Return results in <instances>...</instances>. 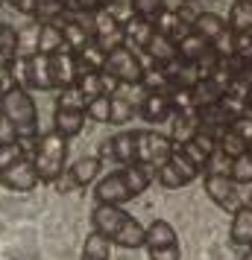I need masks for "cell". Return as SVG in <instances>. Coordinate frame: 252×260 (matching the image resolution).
I'll return each instance as SVG.
<instances>
[{
  "mask_svg": "<svg viewBox=\"0 0 252 260\" xmlns=\"http://www.w3.org/2000/svg\"><path fill=\"white\" fill-rule=\"evenodd\" d=\"M205 184V193H208V199L214 202L217 208H223V211H238L243 199L238 196V184L232 181L229 176H205L203 178Z\"/></svg>",
  "mask_w": 252,
  "mask_h": 260,
  "instance_id": "obj_12",
  "label": "cell"
},
{
  "mask_svg": "<svg viewBox=\"0 0 252 260\" xmlns=\"http://www.w3.org/2000/svg\"><path fill=\"white\" fill-rule=\"evenodd\" d=\"M15 79L21 88L33 91H53V76H50V56L44 53H26L12 61Z\"/></svg>",
  "mask_w": 252,
  "mask_h": 260,
  "instance_id": "obj_5",
  "label": "cell"
},
{
  "mask_svg": "<svg viewBox=\"0 0 252 260\" xmlns=\"http://www.w3.org/2000/svg\"><path fill=\"white\" fill-rule=\"evenodd\" d=\"M3 3H6V0H0V6H3Z\"/></svg>",
  "mask_w": 252,
  "mask_h": 260,
  "instance_id": "obj_44",
  "label": "cell"
},
{
  "mask_svg": "<svg viewBox=\"0 0 252 260\" xmlns=\"http://www.w3.org/2000/svg\"><path fill=\"white\" fill-rule=\"evenodd\" d=\"M12 9H18L21 15H30L33 21H56L68 12L65 9V0H6Z\"/></svg>",
  "mask_w": 252,
  "mask_h": 260,
  "instance_id": "obj_15",
  "label": "cell"
},
{
  "mask_svg": "<svg viewBox=\"0 0 252 260\" xmlns=\"http://www.w3.org/2000/svg\"><path fill=\"white\" fill-rule=\"evenodd\" d=\"M132 9L144 21H156V15L164 9V0H132Z\"/></svg>",
  "mask_w": 252,
  "mask_h": 260,
  "instance_id": "obj_37",
  "label": "cell"
},
{
  "mask_svg": "<svg viewBox=\"0 0 252 260\" xmlns=\"http://www.w3.org/2000/svg\"><path fill=\"white\" fill-rule=\"evenodd\" d=\"M223 29H226V21H223L217 12H197V18H193V24H191V32L203 36L208 44H211Z\"/></svg>",
  "mask_w": 252,
  "mask_h": 260,
  "instance_id": "obj_25",
  "label": "cell"
},
{
  "mask_svg": "<svg viewBox=\"0 0 252 260\" xmlns=\"http://www.w3.org/2000/svg\"><path fill=\"white\" fill-rule=\"evenodd\" d=\"M85 117L94 120V123H108V94L97 96L85 106Z\"/></svg>",
  "mask_w": 252,
  "mask_h": 260,
  "instance_id": "obj_36",
  "label": "cell"
},
{
  "mask_svg": "<svg viewBox=\"0 0 252 260\" xmlns=\"http://www.w3.org/2000/svg\"><path fill=\"white\" fill-rule=\"evenodd\" d=\"M91 36H94L97 47L103 53H111L118 50L120 44H126V36H123V26L106 12V9H97L91 12Z\"/></svg>",
  "mask_w": 252,
  "mask_h": 260,
  "instance_id": "obj_10",
  "label": "cell"
},
{
  "mask_svg": "<svg viewBox=\"0 0 252 260\" xmlns=\"http://www.w3.org/2000/svg\"><path fill=\"white\" fill-rule=\"evenodd\" d=\"M243 205H249V208H252V196H249V199H246V202H243Z\"/></svg>",
  "mask_w": 252,
  "mask_h": 260,
  "instance_id": "obj_43",
  "label": "cell"
},
{
  "mask_svg": "<svg viewBox=\"0 0 252 260\" xmlns=\"http://www.w3.org/2000/svg\"><path fill=\"white\" fill-rule=\"evenodd\" d=\"M232 181L235 184H252V155L243 152L232 161Z\"/></svg>",
  "mask_w": 252,
  "mask_h": 260,
  "instance_id": "obj_35",
  "label": "cell"
},
{
  "mask_svg": "<svg viewBox=\"0 0 252 260\" xmlns=\"http://www.w3.org/2000/svg\"><path fill=\"white\" fill-rule=\"evenodd\" d=\"M85 126V111L82 108H68V106H56L53 111V129L59 132L62 138H76Z\"/></svg>",
  "mask_w": 252,
  "mask_h": 260,
  "instance_id": "obj_18",
  "label": "cell"
},
{
  "mask_svg": "<svg viewBox=\"0 0 252 260\" xmlns=\"http://www.w3.org/2000/svg\"><path fill=\"white\" fill-rule=\"evenodd\" d=\"M188 161H191L200 173H203V167H205V161H208V155L217 149V132L214 129H208V126H203V129L193 135L191 141H185V143H179L176 146Z\"/></svg>",
  "mask_w": 252,
  "mask_h": 260,
  "instance_id": "obj_13",
  "label": "cell"
},
{
  "mask_svg": "<svg viewBox=\"0 0 252 260\" xmlns=\"http://www.w3.org/2000/svg\"><path fill=\"white\" fill-rule=\"evenodd\" d=\"M232 161H235V158H229V155H223L220 149H214V152L208 155L203 173L205 176H229L232 178Z\"/></svg>",
  "mask_w": 252,
  "mask_h": 260,
  "instance_id": "obj_34",
  "label": "cell"
},
{
  "mask_svg": "<svg viewBox=\"0 0 252 260\" xmlns=\"http://www.w3.org/2000/svg\"><path fill=\"white\" fill-rule=\"evenodd\" d=\"M33 164H36L38 181L56 184L62 173L68 170V138H62L56 129L38 135L36 149H33Z\"/></svg>",
  "mask_w": 252,
  "mask_h": 260,
  "instance_id": "obj_3",
  "label": "cell"
},
{
  "mask_svg": "<svg viewBox=\"0 0 252 260\" xmlns=\"http://www.w3.org/2000/svg\"><path fill=\"white\" fill-rule=\"evenodd\" d=\"M123 173H126V184L132 190V199L135 196H141L150 184H153V178H156V170L147 164H132V167H123Z\"/></svg>",
  "mask_w": 252,
  "mask_h": 260,
  "instance_id": "obj_28",
  "label": "cell"
},
{
  "mask_svg": "<svg viewBox=\"0 0 252 260\" xmlns=\"http://www.w3.org/2000/svg\"><path fill=\"white\" fill-rule=\"evenodd\" d=\"M36 141H3L0 143V184L15 193H30L38 187V173L33 164Z\"/></svg>",
  "mask_w": 252,
  "mask_h": 260,
  "instance_id": "obj_1",
  "label": "cell"
},
{
  "mask_svg": "<svg viewBox=\"0 0 252 260\" xmlns=\"http://www.w3.org/2000/svg\"><path fill=\"white\" fill-rule=\"evenodd\" d=\"M200 129H203V123H200V114L197 111H173V135H170L173 146L191 141Z\"/></svg>",
  "mask_w": 252,
  "mask_h": 260,
  "instance_id": "obj_22",
  "label": "cell"
},
{
  "mask_svg": "<svg viewBox=\"0 0 252 260\" xmlns=\"http://www.w3.org/2000/svg\"><path fill=\"white\" fill-rule=\"evenodd\" d=\"M144 53L150 56V61H153V64H167V61L176 59V41L164 38L161 32H153V36H150V41L144 44Z\"/></svg>",
  "mask_w": 252,
  "mask_h": 260,
  "instance_id": "obj_24",
  "label": "cell"
},
{
  "mask_svg": "<svg viewBox=\"0 0 252 260\" xmlns=\"http://www.w3.org/2000/svg\"><path fill=\"white\" fill-rule=\"evenodd\" d=\"M103 71L108 76H115L120 85H141V76H144V61L135 53L129 44H120L118 50L106 53V64Z\"/></svg>",
  "mask_w": 252,
  "mask_h": 260,
  "instance_id": "obj_6",
  "label": "cell"
},
{
  "mask_svg": "<svg viewBox=\"0 0 252 260\" xmlns=\"http://www.w3.org/2000/svg\"><path fill=\"white\" fill-rule=\"evenodd\" d=\"M226 26L238 36V32H252V0H235L232 12H229Z\"/></svg>",
  "mask_w": 252,
  "mask_h": 260,
  "instance_id": "obj_27",
  "label": "cell"
},
{
  "mask_svg": "<svg viewBox=\"0 0 252 260\" xmlns=\"http://www.w3.org/2000/svg\"><path fill=\"white\" fill-rule=\"evenodd\" d=\"M76 64H79V76H82V73H91V71H103L106 53L97 47V41H91L82 53H76Z\"/></svg>",
  "mask_w": 252,
  "mask_h": 260,
  "instance_id": "obj_33",
  "label": "cell"
},
{
  "mask_svg": "<svg viewBox=\"0 0 252 260\" xmlns=\"http://www.w3.org/2000/svg\"><path fill=\"white\" fill-rule=\"evenodd\" d=\"M0 120H3V96H0Z\"/></svg>",
  "mask_w": 252,
  "mask_h": 260,
  "instance_id": "obj_42",
  "label": "cell"
},
{
  "mask_svg": "<svg viewBox=\"0 0 252 260\" xmlns=\"http://www.w3.org/2000/svg\"><path fill=\"white\" fill-rule=\"evenodd\" d=\"M223 94H226V85L220 82V79H214V76H208V79H200V82L191 88V103H193V108L200 111V108H205V106H214Z\"/></svg>",
  "mask_w": 252,
  "mask_h": 260,
  "instance_id": "obj_20",
  "label": "cell"
},
{
  "mask_svg": "<svg viewBox=\"0 0 252 260\" xmlns=\"http://www.w3.org/2000/svg\"><path fill=\"white\" fill-rule=\"evenodd\" d=\"M100 167H103V158L85 155V158H79L73 167H68V170L62 173V178L56 181V190H59V193H71V190L88 187V184L100 176Z\"/></svg>",
  "mask_w": 252,
  "mask_h": 260,
  "instance_id": "obj_9",
  "label": "cell"
},
{
  "mask_svg": "<svg viewBox=\"0 0 252 260\" xmlns=\"http://www.w3.org/2000/svg\"><path fill=\"white\" fill-rule=\"evenodd\" d=\"M161 246H179V234L167 219H156L144 228V248H161Z\"/></svg>",
  "mask_w": 252,
  "mask_h": 260,
  "instance_id": "obj_21",
  "label": "cell"
},
{
  "mask_svg": "<svg viewBox=\"0 0 252 260\" xmlns=\"http://www.w3.org/2000/svg\"><path fill=\"white\" fill-rule=\"evenodd\" d=\"M15 85H18V79H15V71H12V61H0V96L9 94Z\"/></svg>",
  "mask_w": 252,
  "mask_h": 260,
  "instance_id": "obj_38",
  "label": "cell"
},
{
  "mask_svg": "<svg viewBox=\"0 0 252 260\" xmlns=\"http://www.w3.org/2000/svg\"><path fill=\"white\" fill-rule=\"evenodd\" d=\"M103 155H111L118 164L123 167H132L138 164V158H135V132H118L111 141L103 143Z\"/></svg>",
  "mask_w": 252,
  "mask_h": 260,
  "instance_id": "obj_17",
  "label": "cell"
},
{
  "mask_svg": "<svg viewBox=\"0 0 252 260\" xmlns=\"http://www.w3.org/2000/svg\"><path fill=\"white\" fill-rule=\"evenodd\" d=\"M3 120L18 141H38V111L26 88L15 85L9 94H3Z\"/></svg>",
  "mask_w": 252,
  "mask_h": 260,
  "instance_id": "obj_4",
  "label": "cell"
},
{
  "mask_svg": "<svg viewBox=\"0 0 252 260\" xmlns=\"http://www.w3.org/2000/svg\"><path fill=\"white\" fill-rule=\"evenodd\" d=\"M229 240H232V246H240V248H246L252 243V208L249 205H240L238 211L232 213Z\"/></svg>",
  "mask_w": 252,
  "mask_h": 260,
  "instance_id": "obj_19",
  "label": "cell"
},
{
  "mask_svg": "<svg viewBox=\"0 0 252 260\" xmlns=\"http://www.w3.org/2000/svg\"><path fill=\"white\" fill-rule=\"evenodd\" d=\"M193 178H200V170L185 158V155L173 146V152H170V158L164 161V164L156 170V181L161 184V187L167 190H179V187H188Z\"/></svg>",
  "mask_w": 252,
  "mask_h": 260,
  "instance_id": "obj_8",
  "label": "cell"
},
{
  "mask_svg": "<svg viewBox=\"0 0 252 260\" xmlns=\"http://www.w3.org/2000/svg\"><path fill=\"white\" fill-rule=\"evenodd\" d=\"M156 32V26H153V21H144V18H138L135 15L129 24L123 26V36H126V41H132V50H144V44L150 41V36Z\"/></svg>",
  "mask_w": 252,
  "mask_h": 260,
  "instance_id": "obj_29",
  "label": "cell"
},
{
  "mask_svg": "<svg viewBox=\"0 0 252 260\" xmlns=\"http://www.w3.org/2000/svg\"><path fill=\"white\" fill-rule=\"evenodd\" d=\"M141 117L147 123H164L167 117H173V103H170V91H147L144 100L138 103Z\"/></svg>",
  "mask_w": 252,
  "mask_h": 260,
  "instance_id": "obj_16",
  "label": "cell"
},
{
  "mask_svg": "<svg viewBox=\"0 0 252 260\" xmlns=\"http://www.w3.org/2000/svg\"><path fill=\"white\" fill-rule=\"evenodd\" d=\"M208 50H211V44H208L203 36H197V32H188L185 38H179V41H176V56H179L182 61L203 59Z\"/></svg>",
  "mask_w": 252,
  "mask_h": 260,
  "instance_id": "obj_26",
  "label": "cell"
},
{
  "mask_svg": "<svg viewBox=\"0 0 252 260\" xmlns=\"http://www.w3.org/2000/svg\"><path fill=\"white\" fill-rule=\"evenodd\" d=\"M246 146H249V143L243 141L238 132H232L229 126L217 132V149H220L223 155H229V158H238V155H243V152H246Z\"/></svg>",
  "mask_w": 252,
  "mask_h": 260,
  "instance_id": "obj_32",
  "label": "cell"
},
{
  "mask_svg": "<svg viewBox=\"0 0 252 260\" xmlns=\"http://www.w3.org/2000/svg\"><path fill=\"white\" fill-rule=\"evenodd\" d=\"M94 199L97 205H126V202L132 199V190L126 184V173L123 170H115V173H108L97 181L94 187Z\"/></svg>",
  "mask_w": 252,
  "mask_h": 260,
  "instance_id": "obj_11",
  "label": "cell"
},
{
  "mask_svg": "<svg viewBox=\"0 0 252 260\" xmlns=\"http://www.w3.org/2000/svg\"><path fill=\"white\" fill-rule=\"evenodd\" d=\"M111 257V243L108 237H103L100 231H91L85 237V246H82V257L79 260H108Z\"/></svg>",
  "mask_w": 252,
  "mask_h": 260,
  "instance_id": "obj_30",
  "label": "cell"
},
{
  "mask_svg": "<svg viewBox=\"0 0 252 260\" xmlns=\"http://www.w3.org/2000/svg\"><path fill=\"white\" fill-rule=\"evenodd\" d=\"M91 222H94V231L108 237L111 246L144 248V225L118 205H97L91 211Z\"/></svg>",
  "mask_w": 252,
  "mask_h": 260,
  "instance_id": "obj_2",
  "label": "cell"
},
{
  "mask_svg": "<svg viewBox=\"0 0 252 260\" xmlns=\"http://www.w3.org/2000/svg\"><path fill=\"white\" fill-rule=\"evenodd\" d=\"M65 47V38H62V26L59 18L56 21H44L38 26V36H36V53H44V56H53L56 50Z\"/></svg>",
  "mask_w": 252,
  "mask_h": 260,
  "instance_id": "obj_23",
  "label": "cell"
},
{
  "mask_svg": "<svg viewBox=\"0 0 252 260\" xmlns=\"http://www.w3.org/2000/svg\"><path fill=\"white\" fill-rule=\"evenodd\" d=\"M240 260H252V243L246 246V251H243V257H240Z\"/></svg>",
  "mask_w": 252,
  "mask_h": 260,
  "instance_id": "obj_41",
  "label": "cell"
},
{
  "mask_svg": "<svg viewBox=\"0 0 252 260\" xmlns=\"http://www.w3.org/2000/svg\"><path fill=\"white\" fill-rule=\"evenodd\" d=\"M50 76H53V88H73L79 79V64H76V53L68 47L56 50L50 56Z\"/></svg>",
  "mask_w": 252,
  "mask_h": 260,
  "instance_id": "obj_14",
  "label": "cell"
},
{
  "mask_svg": "<svg viewBox=\"0 0 252 260\" xmlns=\"http://www.w3.org/2000/svg\"><path fill=\"white\" fill-rule=\"evenodd\" d=\"M150 260H182L179 246H161V248H147Z\"/></svg>",
  "mask_w": 252,
  "mask_h": 260,
  "instance_id": "obj_39",
  "label": "cell"
},
{
  "mask_svg": "<svg viewBox=\"0 0 252 260\" xmlns=\"http://www.w3.org/2000/svg\"><path fill=\"white\" fill-rule=\"evenodd\" d=\"M173 152V141L161 132H135V158L138 164L158 170Z\"/></svg>",
  "mask_w": 252,
  "mask_h": 260,
  "instance_id": "obj_7",
  "label": "cell"
},
{
  "mask_svg": "<svg viewBox=\"0 0 252 260\" xmlns=\"http://www.w3.org/2000/svg\"><path fill=\"white\" fill-rule=\"evenodd\" d=\"M229 129L238 132V135H240L246 143H252V114H243V117H238L232 126H229Z\"/></svg>",
  "mask_w": 252,
  "mask_h": 260,
  "instance_id": "obj_40",
  "label": "cell"
},
{
  "mask_svg": "<svg viewBox=\"0 0 252 260\" xmlns=\"http://www.w3.org/2000/svg\"><path fill=\"white\" fill-rule=\"evenodd\" d=\"M21 50V32L9 24H0V61H15Z\"/></svg>",
  "mask_w": 252,
  "mask_h": 260,
  "instance_id": "obj_31",
  "label": "cell"
}]
</instances>
